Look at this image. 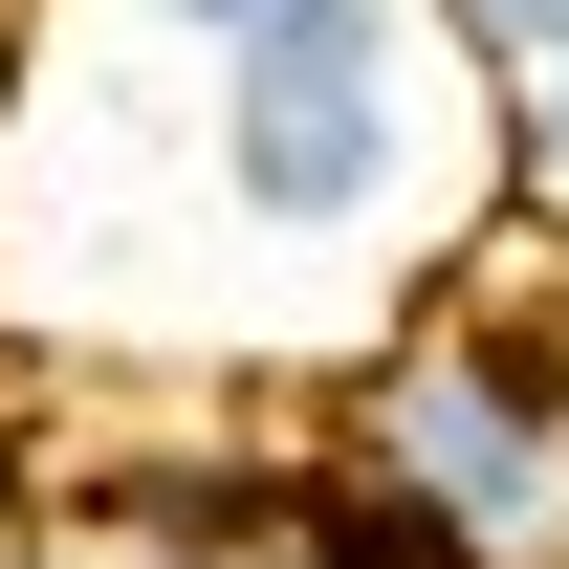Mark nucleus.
Instances as JSON below:
<instances>
[{
    "label": "nucleus",
    "instance_id": "nucleus-1",
    "mask_svg": "<svg viewBox=\"0 0 569 569\" xmlns=\"http://www.w3.org/2000/svg\"><path fill=\"white\" fill-rule=\"evenodd\" d=\"M0 307L44 351H329L438 307L460 198H503V110L438 0H0Z\"/></svg>",
    "mask_w": 569,
    "mask_h": 569
},
{
    "label": "nucleus",
    "instance_id": "nucleus-2",
    "mask_svg": "<svg viewBox=\"0 0 569 569\" xmlns=\"http://www.w3.org/2000/svg\"><path fill=\"white\" fill-rule=\"evenodd\" d=\"M329 438L372 482H417L482 569H569V307H503V284L395 307L329 372Z\"/></svg>",
    "mask_w": 569,
    "mask_h": 569
},
{
    "label": "nucleus",
    "instance_id": "nucleus-3",
    "mask_svg": "<svg viewBox=\"0 0 569 569\" xmlns=\"http://www.w3.org/2000/svg\"><path fill=\"white\" fill-rule=\"evenodd\" d=\"M263 526H284V548H307V569H482V548H460V526H438L417 482H372L351 438H307V460H284V482H263Z\"/></svg>",
    "mask_w": 569,
    "mask_h": 569
},
{
    "label": "nucleus",
    "instance_id": "nucleus-4",
    "mask_svg": "<svg viewBox=\"0 0 569 569\" xmlns=\"http://www.w3.org/2000/svg\"><path fill=\"white\" fill-rule=\"evenodd\" d=\"M482 110H503V241H569V44L526 88H482Z\"/></svg>",
    "mask_w": 569,
    "mask_h": 569
},
{
    "label": "nucleus",
    "instance_id": "nucleus-5",
    "mask_svg": "<svg viewBox=\"0 0 569 569\" xmlns=\"http://www.w3.org/2000/svg\"><path fill=\"white\" fill-rule=\"evenodd\" d=\"M438 44H460V67H482V88H526V67H548V44H569V0H438Z\"/></svg>",
    "mask_w": 569,
    "mask_h": 569
},
{
    "label": "nucleus",
    "instance_id": "nucleus-6",
    "mask_svg": "<svg viewBox=\"0 0 569 569\" xmlns=\"http://www.w3.org/2000/svg\"><path fill=\"white\" fill-rule=\"evenodd\" d=\"M22 569H44V548H22Z\"/></svg>",
    "mask_w": 569,
    "mask_h": 569
}]
</instances>
